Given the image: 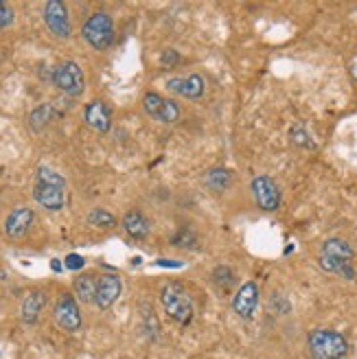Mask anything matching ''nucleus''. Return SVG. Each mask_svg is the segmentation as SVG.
Instances as JSON below:
<instances>
[{
	"instance_id": "obj_1",
	"label": "nucleus",
	"mask_w": 357,
	"mask_h": 359,
	"mask_svg": "<svg viewBox=\"0 0 357 359\" xmlns=\"http://www.w3.org/2000/svg\"><path fill=\"white\" fill-rule=\"evenodd\" d=\"M35 202L47 211H62L66 204V180L49 167H40L33 189Z\"/></svg>"
},
{
	"instance_id": "obj_2",
	"label": "nucleus",
	"mask_w": 357,
	"mask_h": 359,
	"mask_svg": "<svg viewBox=\"0 0 357 359\" xmlns=\"http://www.w3.org/2000/svg\"><path fill=\"white\" fill-rule=\"evenodd\" d=\"M318 265L329 274H340L347 280L355 278L353 269V248L344 241V239H326L320 248Z\"/></svg>"
},
{
	"instance_id": "obj_3",
	"label": "nucleus",
	"mask_w": 357,
	"mask_h": 359,
	"mask_svg": "<svg viewBox=\"0 0 357 359\" xmlns=\"http://www.w3.org/2000/svg\"><path fill=\"white\" fill-rule=\"evenodd\" d=\"M307 349L311 359H342L349 353V342L331 328H316L307 337Z\"/></svg>"
},
{
	"instance_id": "obj_4",
	"label": "nucleus",
	"mask_w": 357,
	"mask_h": 359,
	"mask_svg": "<svg viewBox=\"0 0 357 359\" xmlns=\"http://www.w3.org/2000/svg\"><path fill=\"white\" fill-rule=\"evenodd\" d=\"M160 303H162V307H165L167 316L180 326H189L193 322L196 307H193L191 296L187 294V289L180 285V282H169V285L162 287Z\"/></svg>"
},
{
	"instance_id": "obj_5",
	"label": "nucleus",
	"mask_w": 357,
	"mask_h": 359,
	"mask_svg": "<svg viewBox=\"0 0 357 359\" xmlns=\"http://www.w3.org/2000/svg\"><path fill=\"white\" fill-rule=\"evenodd\" d=\"M81 35L95 51H106L114 42V22L108 13L97 11L86 20V24L81 29Z\"/></svg>"
},
{
	"instance_id": "obj_6",
	"label": "nucleus",
	"mask_w": 357,
	"mask_h": 359,
	"mask_svg": "<svg viewBox=\"0 0 357 359\" xmlns=\"http://www.w3.org/2000/svg\"><path fill=\"white\" fill-rule=\"evenodd\" d=\"M51 81H53V86L59 90V93H64L68 97H79V95H84V90H86V79H84V72H81L79 64L70 62V59L53 68Z\"/></svg>"
},
{
	"instance_id": "obj_7",
	"label": "nucleus",
	"mask_w": 357,
	"mask_h": 359,
	"mask_svg": "<svg viewBox=\"0 0 357 359\" xmlns=\"http://www.w3.org/2000/svg\"><path fill=\"white\" fill-rule=\"evenodd\" d=\"M143 110L152 118H156V121L167 123V125L180 121V108H177V103L162 99L158 93H147L143 97Z\"/></svg>"
},
{
	"instance_id": "obj_8",
	"label": "nucleus",
	"mask_w": 357,
	"mask_h": 359,
	"mask_svg": "<svg viewBox=\"0 0 357 359\" xmlns=\"http://www.w3.org/2000/svg\"><path fill=\"white\" fill-rule=\"evenodd\" d=\"M55 322L68 333H77L81 328V311L77 307V301L70 294H62L55 303Z\"/></svg>"
},
{
	"instance_id": "obj_9",
	"label": "nucleus",
	"mask_w": 357,
	"mask_h": 359,
	"mask_svg": "<svg viewBox=\"0 0 357 359\" xmlns=\"http://www.w3.org/2000/svg\"><path fill=\"white\" fill-rule=\"evenodd\" d=\"M44 22H47L49 31L59 38V40H68L70 38V20H68V11L66 5L59 3V0H49L44 5Z\"/></svg>"
},
{
	"instance_id": "obj_10",
	"label": "nucleus",
	"mask_w": 357,
	"mask_h": 359,
	"mask_svg": "<svg viewBox=\"0 0 357 359\" xmlns=\"http://www.w3.org/2000/svg\"><path fill=\"white\" fill-rule=\"evenodd\" d=\"M252 196H255V202L259 204L261 211H276L280 206V191L274 180L267 175H259L252 180Z\"/></svg>"
},
{
	"instance_id": "obj_11",
	"label": "nucleus",
	"mask_w": 357,
	"mask_h": 359,
	"mask_svg": "<svg viewBox=\"0 0 357 359\" xmlns=\"http://www.w3.org/2000/svg\"><path fill=\"white\" fill-rule=\"evenodd\" d=\"M259 307V287L257 282H246V285L239 287L232 296V311L239 316L241 320H252L255 318V311Z\"/></svg>"
},
{
	"instance_id": "obj_12",
	"label": "nucleus",
	"mask_w": 357,
	"mask_h": 359,
	"mask_svg": "<svg viewBox=\"0 0 357 359\" xmlns=\"http://www.w3.org/2000/svg\"><path fill=\"white\" fill-rule=\"evenodd\" d=\"M121 278L116 274H103L99 276V285H97V296H95V305L99 309H110L116 301L118 296H121Z\"/></svg>"
},
{
	"instance_id": "obj_13",
	"label": "nucleus",
	"mask_w": 357,
	"mask_h": 359,
	"mask_svg": "<svg viewBox=\"0 0 357 359\" xmlns=\"http://www.w3.org/2000/svg\"><path fill=\"white\" fill-rule=\"evenodd\" d=\"M86 123L99 134H108L112 127V112L103 101H90L84 110Z\"/></svg>"
},
{
	"instance_id": "obj_14",
	"label": "nucleus",
	"mask_w": 357,
	"mask_h": 359,
	"mask_svg": "<svg viewBox=\"0 0 357 359\" xmlns=\"http://www.w3.org/2000/svg\"><path fill=\"white\" fill-rule=\"evenodd\" d=\"M167 88L171 90V93L180 95V97H184V99L198 101V99L204 97L206 83H204V79L200 77V74H189L187 79H180V77L169 79V81H167Z\"/></svg>"
},
{
	"instance_id": "obj_15",
	"label": "nucleus",
	"mask_w": 357,
	"mask_h": 359,
	"mask_svg": "<svg viewBox=\"0 0 357 359\" xmlns=\"http://www.w3.org/2000/svg\"><path fill=\"white\" fill-rule=\"evenodd\" d=\"M33 223V211L31 208H16V211H11L9 217L5 219V232L7 237L11 239H20L22 234H26V230L31 228Z\"/></svg>"
},
{
	"instance_id": "obj_16",
	"label": "nucleus",
	"mask_w": 357,
	"mask_h": 359,
	"mask_svg": "<svg viewBox=\"0 0 357 359\" xmlns=\"http://www.w3.org/2000/svg\"><path fill=\"white\" fill-rule=\"evenodd\" d=\"M123 228L132 239H138V241H143V239H147L152 232V221L147 219L141 211H129L123 217Z\"/></svg>"
},
{
	"instance_id": "obj_17",
	"label": "nucleus",
	"mask_w": 357,
	"mask_h": 359,
	"mask_svg": "<svg viewBox=\"0 0 357 359\" xmlns=\"http://www.w3.org/2000/svg\"><path fill=\"white\" fill-rule=\"evenodd\" d=\"M44 305H47V296H44V292H31V294H29L24 298V303H22V309H20L22 322L24 324H35Z\"/></svg>"
},
{
	"instance_id": "obj_18",
	"label": "nucleus",
	"mask_w": 357,
	"mask_h": 359,
	"mask_svg": "<svg viewBox=\"0 0 357 359\" xmlns=\"http://www.w3.org/2000/svg\"><path fill=\"white\" fill-rule=\"evenodd\" d=\"M99 278L95 274H81L75 278V296L81 303H95Z\"/></svg>"
},
{
	"instance_id": "obj_19",
	"label": "nucleus",
	"mask_w": 357,
	"mask_h": 359,
	"mask_svg": "<svg viewBox=\"0 0 357 359\" xmlns=\"http://www.w3.org/2000/svg\"><path fill=\"white\" fill-rule=\"evenodd\" d=\"M232 182V175L228 169H211L206 175H204V184L215 191V193H224Z\"/></svg>"
},
{
	"instance_id": "obj_20",
	"label": "nucleus",
	"mask_w": 357,
	"mask_h": 359,
	"mask_svg": "<svg viewBox=\"0 0 357 359\" xmlns=\"http://www.w3.org/2000/svg\"><path fill=\"white\" fill-rule=\"evenodd\" d=\"M53 106H49V103H44V106L35 108L31 114H29V125H31L33 131H42L44 127L49 125V121L53 118Z\"/></svg>"
},
{
	"instance_id": "obj_21",
	"label": "nucleus",
	"mask_w": 357,
	"mask_h": 359,
	"mask_svg": "<svg viewBox=\"0 0 357 359\" xmlns=\"http://www.w3.org/2000/svg\"><path fill=\"white\" fill-rule=\"evenodd\" d=\"M211 276H213V282L217 285V289H221V292H228L237 282V276L228 265H217Z\"/></svg>"
},
{
	"instance_id": "obj_22",
	"label": "nucleus",
	"mask_w": 357,
	"mask_h": 359,
	"mask_svg": "<svg viewBox=\"0 0 357 359\" xmlns=\"http://www.w3.org/2000/svg\"><path fill=\"white\" fill-rule=\"evenodd\" d=\"M88 223H90V226H95V228L110 230V228L116 226V219H114L112 213L103 211V208H95V211H93L90 215H88Z\"/></svg>"
},
{
	"instance_id": "obj_23",
	"label": "nucleus",
	"mask_w": 357,
	"mask_h": 359,
	"mask_svg": "<svg viewBox=\"0 0 357 359\" xmlns=\"http://www.w3.org/2000/svg\"><path fill=\"white\" fill-rule=\"evenodd\" d=\"M196 244H198V239L193 237V232L191 230H187V228H182L180 232H177L175 237H173V246L175 248H196Z\"/></svg>"
},
{
	"instance_id": "obj_24",
	"label": "nucleus",
	"mask_w": 357,
	"mask_h": 359,
	"mask_svg": "<svg viewBox=\"0 0 357 359\" xmlns=\"http://www.w3.org/2000/svg\"><path fill=\"white\" fill-rule=\"evenodd\" d=\"M289 136H292V143H294V145H299V147H311L309 134H307L301 125H296V127L289 131Z\"/></svg>"
},
{
	"instance_id": "obj_25",
	"label": "nucleus",
	"mask_w": 357,
	"mask_h": 359,
	"mask_svg": "<svg viewBox=\"0 0 357 359\" xmlns=\"http://www.w3.org/2000/svg\"><path fill=\"white\" fill-rule=\"evenodd\" d=\"M160 64L165 66V68H173L180 64V53L173 51V49H167V51H162L160 55Z\"/></svg>"
},
{
	"instance_id": "obj_26",
	"label": "nucleus",
	"mask_w": 357,
	"mask_h": 359,
	"mask_svg": "<svg viewBox=\"0 0 357 359\" xmlns=\"http://www.w3.org/2000/svg\"><path fill=\"white\" fill-rule=\"evenodd\" d=\"M13 22V11L7 3L0 0V29H7Z\"/></svg>"
},
{
	"instance_id": "obj_27",
	"label": "nucleus",
	"mask_w": 357,
	"mask_h": 359,
	"mask_svg": "<svg viewBox=\"0 0 357 359\" xmlns=\"http://www.w3.org/2000/svg\"><path fill=\"white\" fill-rule=\"evenodd\" d=\"M84 265H86V261H84V257H79V254H68L64 259V267L72 269V272H77V269H81Z\"/></svg>"
},
{
	"instance_id": "obj_28",
	"label": "nucleus",
	"mask_w": 357,
	"mask_h": 359,
	"mask_svg": "<svg viewBox=\"0 0 357 359\" xmlns=\"http://www.w3.org/2000/svg\"><path fill=\"white\" fill-rule=\"evenodd\" d=\"M158 265L160 267H182V263H173V261H167V259H160Z\"/></svg>"
},
{
	"instance_id": "obj_29",
	"label": "nucleus",
	"mask_w": 357,
	"mask_h": 359,
	"mask_svg": "<svg viewBox=\"0 0 357 359\" xmlns=\"http://www.w3.org/2000/svg\"><path fill=\"white\" fill-rule=\"evenodd\" d=\"M51 267H53V272H62V263H59L57 259L51 261Z\"/></svg>"
}]
</instances>
